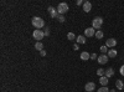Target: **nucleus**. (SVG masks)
I'll return each instance as SVG.
<instances>
[{
    "instance_id": "f257e3e1",
    "label": "nucleus",
    "mask_w": 124,
    "mask_h": 92,
    "mask_svg": "<svg viewBox=\"0 0 124 92\" xmlns=\"http://www.w3.org/2000/svg\"><path fill=\"white\" fill-rule=\"evenodd\" d=\"M31 23H32V25L36 27V29H41V27H43L45 26V21H43V19H41V18H39V16H35V18H32V20H31Z\"/></svg>"
},
{
    "instance_id": "f03ea898",
    "label": "nucleus",
    "mask_w": 124,
    "mask_h": 92,
    "mask_svg": "<svg viewBox=\"0 0 124 92\" xmlns=\"http://www.w3.org/2000/svg\"><path fill=\"white\" fill-rule=\"evenodd\" d=\"M102 25H103V19H102L100 16H96L93 20H92V27L96 30H99Z\"/></svg>"
},
{
    "instance_id": "7ed1b4c3",
    "label": "nucleus",
    "mask_w": 124,
    "mask_h": 92,
    "mask_svg": "<svg viewBox=\"0 0 124 92\" xmlns=\"http://www.w3.org/2000/svg\"><path fill=\"white\" fill-rule=\"evenodd\" d=\"M57 11H58L60 15H63L65 12H67V11H68V5H67V3H60V4H58Z\"/></svg>"
},
{
    "instance_id": "20e7f679",
    "label": "nucleus",
    "mask_w": 124,
    "mask_h": 92,
    "mask_svg": "<svg viewBox=\"0 0 124 92\" xmlns=\"http://www.w3.org/2000/svg\"><path fill=\"white\" fill-rule=\"evenodd\" d=\"M32 36H34V39H35V40H42V39H43V36H45V32H43L42 30L36 29V30L34 31V34H32Z\"/></svg>"
},
{
    "instance_id": "39448f33",
    "label": "nucleus",
    "mask_w": 124,
    "mask_h": 92,
    "mask_svg": "<svg viewBox=\"0 0 124 92\" xmlns=\"http://www.w3.org/2000/svg\"><path fill=\"white\" fill-rule=\"evenodd\" d=\"M96 35V29H93V27H87L84 30V36L86 37H92Z\"/></svg>"
},
{
    "instance_id": "423d86ee",
    "label": "nucleus",
    "mask_w": 124,
    "mask_h": 92,
    "mask_svg": "<svg viewBox=\"0 0 124 92\" xmlns=\"http://www.w3.org/2000/svg\"><path fill=\"white\" fill-rule=\"evenodd\" d=\"M47 11L50 12V15H51V18H58V11L53 8V6H48V9H47Z\"/></svg>"
},
{
    "instance_id": "0eeeda50",
    "label": "nucleus",
    "mask_w": 124,
    "mask_h": 92,
    "mask_svg": "<svg viewBox=\"0 0 124 92\" xmlns=\"http://www.w3.org/2000/svg\"><path fill=\"white\" fill-rule=\"evenodd\" d=\"M84 90L87 92H92V91L96 90V85H94V82H87L86 86H84Z\"/></svg>"
},
{
    "instance_id": "6e6552de",
    "label": "nucleus",
    "mask_w": 124,
    "mask_h": 92,
    "mask_svg": "<svg viewBox=\"0 0 124 92\" xmlns=\"http://www.w3.org/2000/svg\"><path fill=\"white\" fill-rule=\"evenodd\" d=\"M98 62L100 63V65L107 63L108 62V55H103V54H102L100 56H98Z\"/></svg>"
},
{
    "instance_id": "1a4fd4ad",
    "label": "nucleus",
    "mask_w": 124,
    "mask_h": 92,
    "mask_svg": "<svg viewBox=\"0 0 124 92\" xmlns=\"http://www.w3.org/2000/svg\"><path fill=\"white\" fill-rule=\"evenodd\" d=\"M117 45V40L115 39H108L106 42V46L107 47H114Z\"/></svg>"
},
{
    "instance_id": "9d476101",
    "label": "nucleus",
    "mask_w": 124,
    "mask_h": 92,
    "mask_svg": "<svg viewBox=\"0 0 124 92\" xmlns=\"http://www.w3.org/2000/svg\"><path fill=\"white\" fill-rule=\"evenodd\" d=\"M91 9H92V4H91L89 1H84V4H83V11L89 12Z\"/></svg>"
},
{
    "instance_id": "9b49d317",
    "label": "nucleus",
    "mask_w": 124,
    "mask_h": 92,
    "mask_svg": "<svg viewBox=\"0 0 124 92\" xmlns=\"http://www.w3.org/2000/svg\"><path fill=\"white\" fill-rule=\"evenodd\" d=\"M108 77L107 76H102V77H99V82H100V85L102 86H107L108 85Z\"/></svg>"
},
{
    "instance_id": "f8f14e48",
    "label": "nucleus",
    "mask_w": 124,
    "mask_h": 92,
    "mask_svg": "<svg viewBox=\"0 0 124 92\" xmlns=\"http://www.w3.org/2000/svg\"><path fill=\"white\" fill-rule=\"evenodd\" d=\"M81 59H82L83 61H87V60L91 59V55L87 52V51H83V52H81Z\"/></svg>"
},
{
    "instance_id": "ddd939ff",
    "label": "nucleus",
    "mask_w": 124,
    "mask_h": 92,
    "mask_svg": "<svg viewBox=\"0 0 124 92\" xmlns=\"http://www.w3.org/2000/svg\"><path fill=\"white\" fill-rule=\"evenodd\" d=\"M86 36L84 35H79V36H77V44H86Z\"/></svg>"
},
{
    "instance_id": "4468645a",
    "label": "nucleus",
    "mask_w": 124,
    "mask_h": 92,
    "mask_svg": "<svg viewBox=\"0 0 124 92\" xmlns=\"http://www.w3.org/2000/svg\"><path fill=\"white\" fill-rule=\"evenodd\" d=\"M113 75H114V70H113L112 67H109V68L106 70V76L108 77V79H109V77H112Z\"/></svg>"
},
{
    "instance_id": "2eb2a0df",
    "label": "nucleus",
    "mask_w": 124,
    "mask_h": 92,
    "mask_svg": "<svg viewBox=\"0 0 124 92\" xmlns=\"http://www.w3.org/2000/svg\"><path fill=\"white\" fill-rule=\"evenodd\" d=\"M115 86H117V90H123L124 88V83L122 82V80H117L115 81Z\"/></svg>"
},
{
    "instance_id": "dca6fc26",
    "label": "nucleus",
    "mask_w": 124,
    "mask_h": 92,
    "mask_svg": "<svg viewBox=\"0 0 124 92\" xmlns=\"http://www.w3.org/2000/svg\"><path fill=\"white\" fill-rule=\"evenodd\" d=\"M108 57H111V59H113V57H115V56H117V50H113V49H112V50H109L108 51Z\"/></svg>"
},
{
    "instance_id": "f3484780",
    "label": "nucleus",
    "mask_w": 124,
    "mask_h": 92,
    "mask_svg": "<svg viewBox=\"0 0 124 92\" xmlns=\"http://www.w3.org/2000/svg\"><path fill=\"white\" fill-rule=\"evenodd\" d=\"M35 49L36 50H39V51H42L43 50V45H42V42H40V41H37L35 44Z\"/></svg>"
},
{
    "instance_id": "a211bd4d",
    "label": "nucleus",
    "mask_w": 124,
    "mask_h": 92,
    "mask_svg": "<svg viewBox=\"0 0 124 92\" xmlns=\"http://www.w3.org/2000/svg\"><path fill=\"white\" fill-rule=\"evenodd\" d=\"M97 75H98L99 77L106 76V70H104V68H98V70H97Z\"/></svg>"
},
{
    "instance_id": "6ab92c4d",
    "label": "nucleus",
    "mask_w": 124,
    "mask_h": 92,
    "mask_svg": "<svg viewBox=\"0 0 124 92\" xmlns=\"http://www.w3.org/2000/svg\"><path fill=\"white\" fill-rule=\"evenodd\" d=\"M94 36H96L97 39H102V37H103V31H102V30H97Z\"/></svg>"
},
{
    "instance_id": "aec40b11",
    "label": "nucleus",
    "mask_w": 124,
    "mask_h": 92,
    "mask_svg": "<svg viewBox=\"0 0 124 92\" xmlns=\"http://www.w3.org/2000/svg\"><path fill=\"white\" fill-rule=\"evenodd\" d=\"M97 92H111V90H109L107 86H103V87H100Z\"/></svg>"
},
{
    "instance_id": "412c9836",
    "label": "nucleus",
    "mask_w": 124,
    "mask_h": 92,
    "mask_svg": "<svg viewBox=\"0 0 124 92\" xmlns=\"http://www.w3.org/2000/svg\"><path fill=\"white\" fill-rule=\"evenodd\" d=\"M67 37H68V40H71V41H73V40L76 39V36H75L73 32H68V34H67Z\"/></svg>"
},
{
    "instance_id": "4be33fe9",
    "label": "nucleus",
    "mask_w": 124,
    "mask_h": 92,
    "mask_svg": "<svg viewBox=\"0 0 124 92\" xmlns=\"http://www.w3.org/2000/svg\"><path fill=\"white\" fill-rule=\"evenodd\" d=\"M99 50H100V52H102V54H103V55H106V54H108V51H109V50H107V46H106V45H104V46H102V47L99 49Z\"/></svg>"
},
{
    "instance_id": "5701e85b",
    "label": "nucleus",
    "mask_w": 124,
    "mask_h": 92,
    "mask_svg": "<svg viewBox=\"0 0 124 92\" xmlns=\"http://www.w3.org/2000/svg\"><path fill=\"white\" fill-rule=\"evenodd\" d=\"M58 21H60V23H65V16L63 15H58Z\"/></svg>"
},
{
    "instance_id": "b1692460",
    "label": "nucleus",
    "mask_w": 124,
    "mask_h": 92,
    "mask_svg": "<svg viewBox=\"0 0 124 92\" xmlns=\"http://www.w3.org/2000/svg\"><path fill=\"white\" fill-rule=\"evenodd\" d=\"M43 32H45V36H48V35H50V30H48V27H45V31H43Z\"/></svg>"
},
{
    "instance_id": "393cba45",
    "label": "nucleus",
    "mask_w": 124,
    "mask_h": 92,
    "mask_svg": "<svg viewBox=\"0 0 124 92\" xmlns=\"http://www.w3.org/2000/svg\"><path fill=\"white\" fill-rule=\"evenodd\" d=\"M84 4V1H82V0H77L76 1V5H83Z\"/></svg>"
},
{
    "instance_id": "a878e982",
    "label": "nucleus",
    "mask_w": 124,
    "mask_h": 92,
    "mask_svg": "<svg viewBox=\"0 0 124 92\" xmlns=\"http://www.w3.org/2000/svg\"><path fill=\"white\" fill-rule=\"evenodd\" d=\"M119 71H120V75H122V76H124V65L120 67V70H119Z\"/></svg>"
},
{
    "instance_id": "bb28decb",
    "label": "nucleus",
    "mask_w": 124,
    "mask_h": 92,
    "mask_svg": "<svg viewBox=\"0 0 124 92\" xmlns=\"http://www.w3.org/2000/svg\"><path fill=\"white\" fill-rule=\"evenodd\" d=\"M91 59H92V60H96V59H97V55H96V54H92V55H91Z\"/></svg>"
},
{
    "instance_id": "cd10ccee",
    "label": "nucleus",
    "mask_w": 124,
    "mask_h": 92,
    "mask_svg": "<svg viewBox=\"0 0 124 92\" xmlns=\"http://www.w3.org/2000/svg\"><path fill=\"white\" fill-rule=\"evenodd\" d=\"M40 55H41V56H46V51H45V50L40 51Z\"/></svg>"
},
{
    "instance_id": "c85d7f7f",
    "label": "nucleus",
    "mask_w": 124,
    "mask_h": 92,
    "mask_svg": "<svg viewBox=\"0 0 124 92\" xmlns=\"http://www.w3.org/2000/svg\"><path fill=\"white\" fill-rule=\"evenodd\" d=\"M73 49H75V50H79V47H78V44H75V45H73Z\"/></svg>"
},
{
    "instance_id": "c756f323",
    "label": "nucleus",
    "mask_w": 124,
    "mask_h": 92,
    "mask_svg": "<svg viewBox=\"0 0 124 92\" xmlns=\"http://www.w3.org/2000/svg\"><path fill=\"white\" fill-rule=\"evenodd\" d=\"M111 92H117V90H111Z\"/></svg>"
}]
</instances>
